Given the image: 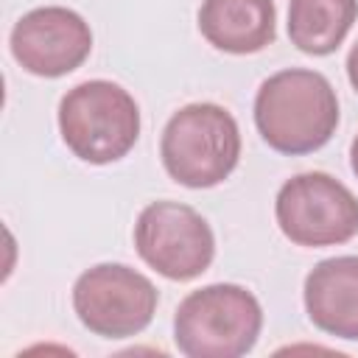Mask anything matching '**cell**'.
Here are the masks:
<instances>
[{"label":"cell","mask_w":358,"mask_h":358,"mask_svg":"<svg viewBox=\"0 0 358 358\" xmlns=\"http://www.w3.org/2000/svg\"><path fill=\"white\" fill-rule=\"evenodd\" d=\"M255 126L268 148L280 154L299 157L319 151L338 126L336 90L316 70H280L255 95Z\"/></svg>","instance_id":"1"},{"label":"cell","mask_w":358,"mask_h":358,"mask_svg":"<svg viewBox=\"0 0 358 358\" xmlns=\"http://www.w3.org/2000/svg\"><path fill=\"white\" fill-rule=\"evenodd\" d=\"M263 327V308L252 291L235 282H213L190 291L173 316V341L187 358L246 355Z\"/></svg>","instance_id":"2"},{"label":"cell","mask_w":358,"mask_h":358,"mask_svg":"<svg viewBox=\"0 0 358 358\" xmlns=\"http://www.w3.org/2000/svg\"><path fill=\"white\" fill-rule=\"evenodd\" d=\"M59 131L78 159L109 165L134 148L140 137V106L115 81H81L59 101Z\"/></svg>","instance_id":"3"},{"label":"cell","mask_w":358,"mask_h":358,"mask_svg":"<svg viewBox=\"0 0 358 358\" xmlns=\"http://www.w3.org/2000/svg\"><path fill=\"white\" fill-rule=\"evenodd\" d=\"M159 157L173 182L193 190L215 187L241 159L238 123L218 103H187L168 117Z\"/></svg>","instance_id":"4"},{"label":"cell","mask_w":358,"mask_h":358,"mask_svg":"<svg viewBox=\"0 0 358 358\" xmlns=\"http://www.w3.org/2000/svg\"><path fill=\"white\" fill-rule=\"evenodd\" d=\"M274 215L282 235L308 249L347 243L358 232L355 193L324 171L296 173L282 182Z\"/></svg>","instance_id":"5"},{"label":"cell","mask_w":358,"mask_h":358,"mask_svg":"<svg viewBox=\"0 0 358 358\" xmlns=\"http://www.w3.org/2000/svg\"><path fill=\"white\" fill-rule=\"evenodd\" d=\"M157 302L154 282L123 263H98L78 274L73 285L78 322L101 338H129L143 333L157 313Z\"/></svg>","instance_id":"6"},{"label":"cell","mask_w":358,"mask_h":358,"mask_svg":"<svg viewBox=\"0 0 358 358\" xmlns=\"http://www.w3.org/2000/svg\"><path fill=\"white\" fill-rule=\"evenodd\" d=\"M137 255L162 277L187 282L215 257V235L201 213L182 201H151L134 224Z\"/></svg>","instance_id":"7"},{"label":"cell","mask_w":358,"mask_h":358,"mask_svg":"<svg viewBox=\"0 0 358 358\" xmlns=\"http://www.w3.org/2000/svg\"><path fill=\"white\" fill-rule=\"evenodd\" d=\"M8 45L22 70L42 78H59L84 64L92 50V31L78 11L42 6L14 22Z\"/></svg>","instance_id":"8"},{"label":"cell","mask_w":358,"mask_h":358,"mask_svg":"<svg viewBox=\"0 0 358 358\" xmlns=\"http://www.w3.org/2000/svg\"><path fill=\"white\" fill-rule=\"evenodd\" d=\"M308 319L327 336L358 338V257L341 255L316 263L305 277Z\"/></svg>","instance_id":"9"},{"label":"cell","mask_w":358,"mask_h":358,"mask_svg":"<svg viewBox=\"0 0 358 358\" xmlns=\"http://www.w3.org/2000/svg\"><path fill=\"white\" fill-rule=\"evenodd\" d=\"M199 31L224 53H257L277 34L274 0H201Z\"/></svg>","instance_id":"10"},{"label":"cell","mask_w":358,"mask_h":358,"mask_svg":"<svg viewBox=\"0 0 358 358\" xmlns=\"http://www.w3.org/2000/svg\"><path fill=\"white\" fill-rule=\"evenodd\" d=\"M355 20L358 0H288V39L308 56L333 53Z\"/></svg>","instance_id":"11"},{"label":"cell","mask_w":358,"mask_h":358,"mask_svg":"<svg viewBox=\"0 0 358 358\" xmlns=\"http://www.w3.org/2000/svg\"><path fill=\"white\" fill-rule=\"evenodd\" d=\"M347 78H350L352 90L358 92V39H355V45L350 48V56H347Z\"/></svg>","instance_id":"12"},{"label":"cell","mask_w":358,"mask_h":358,"mask_svg":"<svg viewBox=\"0 0 358 358\" xmlns=\"http://www.w3.org/2000/svg\"><path fill=\"white\" fill-rule=\"evenodd\" d=\"M350 165H352V173L358 176V134L352 137V145H350Z\"/></svg>","instance_id":"13"}]
</instances>
